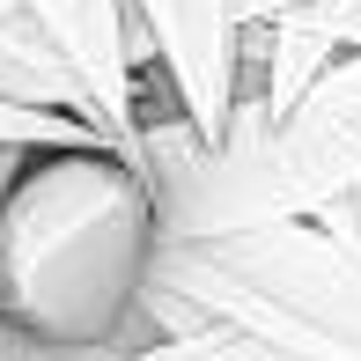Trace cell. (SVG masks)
<instances>
[{
	"label": "cell",
	"instance_id": "1",
	"mask_svg": "<svg viewBox=\"0 0 361 361\" xmlns=\"http://www.w3.org/2000/svg\"><path fill=\"white\" fill-rule=\"evenodd\" d=\"M162 221L155 185L111 147L30 155L0 207V317L52 347L147 354V281Z\"/></svg>",
	"mask_w": 361,
	"mask_h": 361
},
{
	"label": "cell",
	"instance_id": "2",
	"mask_svg": "<svg viewBox=\"0 0 361 361\" xmlns=\"http://www.w3.org/2000/svg\"><path fill=\"white\" fill-rule=\"evenodd\" d=\"M140 162L155 185L162 243H228L258 228L324 221L361 192V52L339 59L281 126L243 96L221 147H200L185 118H147Z\"/></svg>",
	"mask_w": 361,
	"mask_h": 361
},
{
	"label": "cell",
	"instance_id": "3",
	"mask_svg": "<svg viewBox=\"0 0 361 361\" xmlns=\"http://www.w3.org/2000/svg\"><path fill=\"white\" fill-rule=\"evenodd\" d=\"M147 324L162 339L221 324L295 361H361V258L317 221L228 243H162Z\"/></svg>",
	"mask_w": 361,
	"mask_h": 361
},
{
	"label": "cell",
	"instance_id": "4",
	"mask_svg": "<svg viewBox=\"0 0 361 361\" xmlns=\"http://www.w3.org/2000/svg\"><path fill=\"white\" fill-rule=\"evenodd\" d=\"M133 23L155 44V67L170 81L185 126L200 147H221L236 126L243 96H251V67H243V23L236 0H126Z\"/></svg>",
	"mask_w": 361,
	"mask_h": 361
},
{
	"label": "cell",
	"instance_id": "5",
	"mask_svg": "<svg viewBox=\"0 0 361 361\" xmlns=\"http://www.w3.org/2000/svg\"><path fill=\"white\" fill-rule=\"evenodd\" d=\"M0 147H23V155H59V147H104V133H89L81 118H52V111L0 104Z\"/></svg>",
	"mask_w": 361,
	"mask_h": 361
},
{
	"label": "cell",
	"instance_id": "6",
	"mask_svg": "<svg viewBox=\"0 0 361 361\" xmlns=\"http://www.w3.org/2000/svg\"><path fill=\"white\" fill-rule=\"evenodd\" d=\"M0 361H133V354H96V347H52V339L23 332L0 317Z\"/></svg>",
	"mask_w": 361,
	"mask_h": 361
},
{
	"label": "cell",
	"instance_id": "7",
	"mask_svg": "<svg viewBox=\"0 0 361 361\" xmlns=\"http://www.w3.org/2000/svg\"><path fill=\"white\" fill-rule=\"evenodd\" d=\"M177 339H200L207 361H295V354H281V347H258V339L221 332V324H192V332H177Z\"/></svg>",
	"mask_w": 361,
	"mask_h": 361
},
{
	"label": "cell",
	"instance_id": "8",
	"mask_svg": "<svg viewBox=\"0 0 361 361\" xmlns=\"http://www.w3.org/2000/svg\"><path fill=\"white\" fill-rule=\"evenodd\" d=\"M133 361H207V354H200V339H155V347L133 354Z\"/></svg>",
	"mask_w": 361,
	"mask_h": 361
},
{
	"label": "cell",
	"instance_id": "9",
	"mask_svg": "<svg viewBox=\"0 0 361 361\" xmlns=\"http://www.w3.org/2000/svg\"><path fill=\"white\" fill-rule=\"evenodd\" d=\"M23 170H30V155H23V147H0V207H8V192L23 185Z\"/></svg>",
	"mask_w": 361,
	"mask_h": 361
},
{
	"label": "cell",
	"instance_id": "10",
	"mask_svg": "<svg viewBox=\"0 0 361 361\" xmlns=\"http://www.w3.org/2000/svg\"><path fill=\"white\" fill-rule=\"evenodd\" d=\"M15 15H30V0H0V23H15Z\"/></svg>",
	"mask_w": 361,
	"mask_h": 361
}]
</instances>
